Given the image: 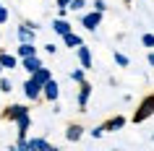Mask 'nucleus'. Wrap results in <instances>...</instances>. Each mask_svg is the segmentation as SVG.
I'll return each instance as SVG.
<instances>
[{
  "instance_id": "f257e3e1",
  "label": "nucleus",
  "mask_w": 154,
  "mask_h": 151,
  "mask_svg": "<svg viewBox=\"0 0 154 151\" xmlns=\"http://www.w3.org/2000/svg\"><path fill=\"white\" fill-rule=\"evenodd\" d=\"M152 115H154V94H149V96L141 99L138 110L133 112V122H144V120H149Z\"/></svg>"
},
{
  "instance_id": "f03ea898",
  "label": "nucleus",
  "mask_w": 154,
  "mask_h": 151,
  "mask_svg": "<svg viewBox=\"0 0 154 151\" xmlns=\"http://www.w3.org/2000/svg\"><path fill=\"white\" fill-rule=\"evenodd\" d=\"M24 96L29 99V102H37V99H42V83L39 81H34L32 76L24 81Z\"/></svg>"
},
{
  "instance_id": "7ed1b4c3",
  "label": "nucleus",
  "mask_w": 154,
  "mask_h": 151,
  "mask_svg": "<svg viewBox=\"0 0 154 151\" xmlns=\"http://www.w3.org/2000/svg\"><path fill=\"white\" fill-rule=\"evenodd\" d=\"M16 37H18V42H34L37 39V24L34 21H24L16 29Z\"/></svg>"
},
{
  "instance_id": "20e7f679",
  "label": "nucleus",
  "mask_w": 154,
  "mask_h": 151,
  "mask_svg": "<svg viewBox=\"0 0 154 151\" xmlns=\"http://www.w3.org/2000/svg\"><path fill=\"white\" fill-rule=\"evenodd\" d=\"M81 24L86 32H97V26L102 24V13L99 11H89V13H84L81 16Z\"/></svg>"
},
{
  "instance_id": "39448f33",
  "label": "nucleus",
  "mask_w": 154,
  "mask_h": 151,
  "mask_svg": "<svg viewBox=\"0 0 154 151\" xmlns=\"http://www.w3.org/2000/svg\"><path fill=\"white\" fill-rule=\"evenodd\" d=\"M29 112V107L26 104H8L5 110H3V120H11V122H16L21 115H26Z\"/></svg>"
},
{
  "instance_id": "423d86ee",
  "label": "nucleus",
  "mask_w": 154,
  "mask_h": 151,
  "mask_svg": "<svg viewBox=\"0 0 154 151\" xmlns=\"http://www.w3.org/2000/svg\"><path fill=\"white\" fill-rule=\"evenodd\" d=\"M42 96L47 99V102H57V96H60V86H57L55 78H50L42 83Z\"/></svg>"
},
{
  "instance_id": "0eeeda50",
  "label": "nucleus",
  "mask_w": 154,
  "mask_h": 151,
  "mask_svg": "<svg viewBox=\"0 0 154 151\" xmlns=\"http://www.w3.org/2000/svg\"><path fill=\"white\" fill-rule=\"evenodd\" d=\"M76 55H79V60H81V68H84V71H91V68H94V63H91V50L89 47L79 44V47H76Z\"/></svg>"
},
{
  "instance_id": "6e6552de",
  "label": "nucleus",
  "mask_w": 154,
  "mask_h": 151,
  "mask_svg": "<svg viewBox=\"0 0 154 151\" xmlns=\"http://www.w3.org/2000/svg\"><path fill=\"white\" fill-rule=\"evenodd\" d=\"M26 146H29V151H55L47 138H26Z\"/></svg>"
},
{
  "instance_id": "1a4fd4ad",
  "label": "nucleus",
  "mask_w": 154,
  "mask_h": 151,
  "mask_svg": "<svg viewBox=\"0 0 154 151\" xmlns=\"http://www.w3.org/2000/svg\"><path fill=\"white\" fill-rule=\"evenodd\" d=\"M79 107H81V112H86V104H89V96H91V83H86V81H81L79 83Z\"/></svg>"
},
{
  "instance_id": "9d476101",
  "label": "nucleus",
  "mask_w": 154,
  "mask_h": 151,
  "mask_svg": "<svg viewBox=\"0 0 154 151\" xmlns=\"http://www.w3.org/2000/svg\"><path fill=\"white\" fill-rule=\"evenodd\" d=\"M81 135H84V128L79 125V122H71V125L65 128V141L76 143V141H81Z\"/></svg>"
},
{
  "instance_id": "9b49d317",
  "label": "nucleus",
  "mask_w": 154,
  "mask_h": 151,
  "mask_svg": "<svg viewBox=\"0 0 154 151\" xmlns=\"http://www.w3.org/2000/svg\"><path fill=\"white\" fill-rule=\"evenodd\" d=\"M16 128H18V138H26L29 128H32V115H29V112H26V115H21V117L16 120Z\"/></svg>"
},
{
  "instance_id": "f8f14e48",
  "label": "nucleus",
  "mask_w": 154,
  "mask_h": 151,
  "mask_svg": "<svg viewBox=\"0 0 154 151\" xmlns=\"http://www.w3.org/2000/svg\"><path fill=\"white\" fill-rule=\"evenodd\" d=\"M29 55H37V47H34V42H18L16 47V57H29Z\"/></svg>"
},
{
  "instance_id": "ddd939ff",
  "label": "nucleus",
  "mask_w": 154,
  "mask_h": 151,
  "mask_svg": "<svg viewBox=\"0 0 154 151\" xmlns=\"http://www.w3.org/2000/svg\"><path fill=\"white\" fill-rule=\"evenodd\" d=\"M42 65V60H39V55H29V57H21V68H24L26 73H34L37 68Z\"/></svg>"
},
{
  "instance_id": "4468645a",
  "label": "nucleus",
  "mask_w": 154,
  "mask_h": 151,
  "mask_svg": "<svg viewBox=\"0 0 154 151\" xmlns=\"http://www.w3.org/2000/svg\"><path fill=\"white\" fill-rule=\"evenodd\" d=\"M71 29H73V26H71V21H68V18H60V16H57L55 21H52V32L60 34V37H63V34H68Z\"/></svg>"
},
{
  "instance_id": "2eb2a0df",
  "label": "nucleus",
  "mask_w": 154,
  "mask_h": 151,
  "mask_svg": "<svg viewBox=\"0 0 154 151\" xmlns=\"http://www.w3.org/2000/svg\"><path fill=\"white\" fill-rule=\"evenodd\" d=\"M0 68L5 71V68H18V57L16 55H11V52H0Z\"/></svg>"
},
{
  "instance_id": "dca6fc26",
  "label": "nucleus",
  "mask_w": 154,
  "mask_h": 151,
  "mask_svg": "<svg viewBox=\"0 0 154 151\" xmlns=\"http://www.w3.org/2000/svg\"><path fill=\"white\" fill-rule=\"evenodd\" d=\"M29 76H32L34 81H39V83H45V81H50V78H52V71H50V68H45V65H39V68H37L34 73H29Z\"/></svg>"
},
{
  "instance_id": "f3484780",
  "label": "nucleus",
  "mask_w": 154,
  "mask_h": 151,
  "mask_svg": "<svg viewBox=\"0 0 154 151\" xmlns=\"http://www.w3.org/2000/svg\"><path fill=\"white\" fill-rule=\"evenodd\" d=\"M63 42H65V47H71V50H76L79 44H84V39L79 37V34H73V29L68 34H63Z\"/></svg>"
},
{
  "instance_id": "a211bd4d",
  "label": "nucleus",
  "mask_w": 154,
  "mask_h": 151,
  "mask_svg": "<svg viewBox=\"0 0 154 151\" xmlns=\"http://www.w3.org/2000/svg\"><path fill=\"white\" fill-rule=\"evenodd\" d=\"M123 125H125V117L118 115V117H112V120H107V122H105V130H120Z\"/></svg>"
},
{
  "instance_id": "6ab92c4d",
  "label": "nucleus",
  "mask_w": 154,
  "mask_h": 151,
  "mask_svg": "<svg viewBox=\"0 0 154 151\" xmlns=\"http://www.w3.org/2000/svg\"><path fill=\"white\" fill-rule=\"evenodd\" d=\"M71 81H73V83H81V81H86V71H84V68L71 71Z\"/></svg>"
},
{
  "instance_id": "aec40b11",
  "label": "nucleus",
  "mask_w": 154,
  "mask_h": 151,
  "mask_svg": "<svg viewBox=\"0 0 154 151\" xmlns=\"http://www.w3.org/2000/svg\"><path fill=\"white\" fill-rule=\"evenodd\" d=\"M84 8H86V0H71V3H68V11H76V13H81Z\"/></svg>"
},
{
  "instance_id": "412c9836",
  "label": "nucleus",
  "mask_w": 154,
  "mask_h": 151,
  "mask_svg": "<svg viewBox=\"0 0 154 151\" xmlns=\"http://www.w3.org/2000/svg\"><path fill=\"white\" fill-rule=\"evenodd\" d=\"M112 57H115V63L120 65V68H128V63H131V60H128L125 55H123V52H118V50H115V52H112Z\"/></svg>"
},
{
  "instance_id": "4be33fe9",
  "label": "nucleus",
  "mask_w": 154,
  "mask_h": 151,
  "mask_svg": "<svg viewBox=\"0 0 154 151\" xmlns=\"http://www.w3.org/2000/svg\"><path fill=\"white\" fill-rule=\"evenodd\" d=\"M0 91H3V94H11V91H13L11 78H3V76H0Z\"/></svg>"
},
{
  "instance_id": "5701e85b",
  "label": "nucleus",
  "mask_w": 154,
  "mask_h": 151,
  "mask_svg": "<svg viewBox=\"0 0 154 151\" xmlns=\"http://www.w3.org/2000/svg\"><path fill=\"white\" fill-rule=\"evenodd\" d=\"M89 133H91V138H102V135H105V125H97V128H91Z\"/></svg>"
},
{
  "instance_id": "b1692460",
  "label": "nucleus",
  "mask_w": 154,
  "mask_h": 151,
  "mask_svg": "<svg viewBox=\"0 0 154 151\" xmlns=\"http://www.w3.org/2000/svg\"><path fill=\"white\" fill-rule=\"evenodd\" d=\"M141 44L144 47H154V34H144L141 37Z\"/></svg>"
},
{
  "instance_id": "393cba45",
  "label": "nucleus",
  "mask_w": 154,
  "mask_h": 151,
  "mask_svg": "<svg viewBox=\"0 0 154 151\" xmlns=\"http://www.w3.org/2000/svg\"><path fill=\"white\" fill-rule=\"evenodd\" d=\"M5 21H8V8H5V5L0 3V26L5 24Z\"/></svg>"
},
{
  "instance_id": "a878e982",
  "label": "nucleus",
  "mask_w": 154,
  "mask_h": 151,
  "mask_svg": "<svg viewBox=\"0 0 154 151\" xmlns=\"http://www.w3.org/2000/svg\"><path fill=\"white\" fill-rule=\"evenodd\" d=\"M94 11L105 13V11H107V3H105V0H94Z\"/></svg>"
},
{
  "instance_id": "bb28decb",
  "label": "nucleus",
  "mask_w": 154,
  "mask_h": 151,
  "mask_svg": "<svg viewBox=\"0 0 154 151\" xmlns=\"http://www.w3.org/2000/svg\"><path fill=\"white\" fill-rule=\"evenodd\" d=\"M16 151H29V146H26V138H18V141H16Z\"/></svg>"
},
{
  "instance_id": "cd10ccee",
  "label": "nucleus",
  "mask_w": 154,
  "mask_h": 151,
  "mask_svg": "<svg viewBox=\"0 0 154 151\" xmlns=\"http://www.w3.org/2000/svg\"><path fill=\"white\" fill-rule=\"evenodd\" d=\"M45 52H47V55H55L57 47H55V44H45Z\"/></svg>"
},
{
  "instance_id": "c85d7f7f",
  "label": "nucleus",
  "mask_w": 154,
  "mask_h": 151,
  "mask_svg": "<svg viewBox=\"0 0 154 151\" xmlns=\"http://www.w3.org/2000/svg\"><path fill=\"white\" fill-rule=\"evenodd\" d=\"M68 3L71 0H57V8H68Z\"/></svg>"
},
{
  "instance_id": "c756f323",
  "label": "nucleus",
  "mask_w": 154,
  "mask_h": 151,
  "mask_svg": "<svg viewBox=\"0 0 154 151\" xmlns=\"http://www.w3.org/2000/svg\"><path fill=\"white\" fill-rule=\"evenodd\" d=\"M146 60H149V65L154 68V52H149V57H146Z\"/></svg>"
},
{
  "instance_id": "7c9ffc66",
  "label": "nucleus",
  "mask_w": 154,
  "mask_h": 151,
  "mask_svg": "<svg viewBox=\"0 0 154 151\" xmlns=\"http://www.w3.org/2000/svg\"><path fill=\"white\" fill-rule=\"evenodd\" d=\"M0 76H3V68H0Z\"/></svg>"
}]
</instances>
